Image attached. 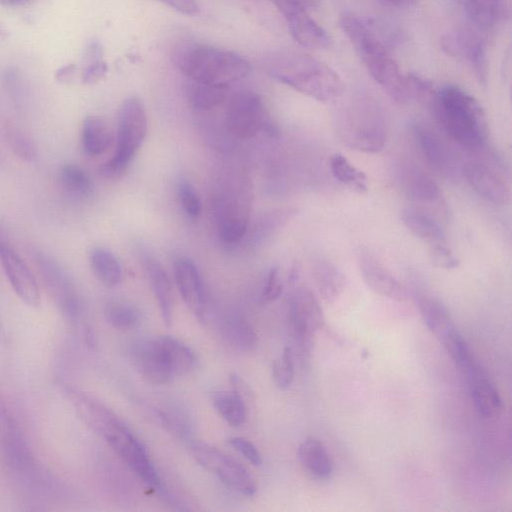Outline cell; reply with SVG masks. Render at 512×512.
<instances>
[{
	"mask_svg": "<svg viewBox=\"0 0 512 512\" xmlns=\"http://www.w3.org/2000/svg\"><path fill=\"white\" fill-rule=\"evenodd\" d=\"M339 26L372 78L397 103L408 102L411 97L407 74H403L384 43L368 23L355 15L345 14Z\"/></svg>",
	"mask_w": 512,
	"mask_h": 512,
	"instance_id": "cell-2",
	"label": "cell"
},
{
	"mask_svg": "<svg viewBox=\"0 0 512 512\" xmlns=\"http://www.w3.org/2000/svg\"><path fill=\"white\" fill-rule=\"evenodd\" d=\"M3 413H4L3 405H2V402L0 400V414L2 415Z\"/></svg>",
	"mask_w": 512,
	"mask_h": 512,
	"instance_id": "cell-51",
	"label": "cell"
},
{
	"mask_svg": "<svg viewBox=\"0 0 512 512\" xmlns=\"http://www.w3.org/2000/svg\"><path fill=\"white\" fill-rule=\"evenodd\" d=\"M336 133L350 149L377 153L386 146L389 128L379 113L362 111L343 117L337 124Z\"/></svg>",
	"mask_w": 512,
	"mask_h": 512,
	"instance_id": "cell-8",
	"label": "cell"
},
{
	"mask_svg": "<svg viewBox=\"0 0 512 512\" xmlns=\"http://www.w3.org/2000/svg\"><path fill=\"white\" fill-rule=\"evenodd\" d=\"M251 184L244 173H229L220 179L213 196L218 234L227 245L240 243L249 228Z\"/></svg>",
	"mask_w": 512,
	"mask_h": 512,
	"instance_id": "cell-5",
	"label": "cell"
},
{
	"mask_svg": "<svg viewBox=\"0 0 512 512\" xmlns=\"http://www.w3.org/2000/svg\"><path fill=\"white\" fill-rule=\"evenodd\" d=\"M67 397L80 419L103 437L120 418L103 402L84 392L66 389Z\"/></svg>",
	"mask_w": 512,
	"mask_h": 512,
	"instance_id": "cell-20",
	"label": "cell"
},
{
	"mask_svg": "<svg viewBox=\"0 0 512 512\" xmlns=\"http://www.w3.org/2000/svg\"><path fill=\"white\" fill-rule=\"evenodd\" d=\"M434 113L446 137L470 150L482 149L488 122L479 101L456 85L443 86L434 97Z\"/></svg>",
	"mask_w": 512,
	"mask_h": 512,
	"instance_id": "cell-3",
	"label": "cell"
},
{
	"mask_svg": "<svg viewBox=\"0 0 512 512\" xmlns=\"http://www.w3.org/2000/svg\"><path fill=\"white\" fill-rule=\"evenodd\" d=\"M148 129L147 113L139 97L126 98L118 111L116 145L113 155L100 168L109 178L122 175L141 148Z\"/></svg>",
	"mask_w": 512,
	"mask_h": 512,
	"instance_id": "cell-6",
	"label": "cell"
},
{
	"mask_svg": "<svg viewBox=\"0 0 512 512\" xmlns=\"http://www.w3.org/2000/svg\"><path fill=\"white\" fill-rule=\"evenodd\" d=\"M225 109V125L234 137L241 140L254 138L260 131L276 136L278 129L261 97L252 91L230 94Z\"/></svg>",
	"mask_w": 512,
	"mask_h": 512,
	"instance_id": "cell-7",
	"label": "cell"
},
{
	"mask_svg": "<svg viewBox=\"0 0 512 512\" xmlns=\"http://www.w3.org/2000/svg\"><path fill=\"white\" fill-rule=\"evenodd\" d=\"M168 7L185 15H196L199 13L200 6L197 0H158Z\"/></svg>",
	"mask_w": 512,
	"mask_h": 512,
	"instance_id": "cell-47",
	"label": "cell"
},
{
	"mask_svg": "<svg viewBox=\"0 0 512 512\" xmlns=\"http://www.w3.org/2000/svg\"><path fill=\"white\" fill-rule=\"evenodd\" d=\"M142 264L160 315L165 324L169 326L172 323L174 311V297L170 278L162 264L154 256L144 255Z\"/></svg>",
	"mask_w": 512,
	"mask_h": 512,
	"instance_id": "cell-23",
	"label": "cell"
},
{
	"mask_svg": "<svg viewBox=\"0 0 512 512\" xmlns=\"http://www.w3.org/2000/svg\"><path fill=\"white\" fill-rule=\"evenodd\" d=\"M61 188L69 195L88 197L93 192V182L89 174L76 164H64L58 174Z\"/></svg>",
	"mask_w": 512,
	"mask_h": 512,
	"instance_id": "cell-37",
	"label": "cell"
},
{
	"mask_svg": "<svg viewBox=\"0 0 512 512\" xmlns=\"http://www.w3.org/2000/svg\"><path fill=\"white\" fill-rule=\"evenodd\" d=\"M400 186L406 197L416 203L435 205L441 202V192L434 179L415 166L400 171Z\"/></svg>",
	"mask_w": 512,
	"mask_h": 512,
	"instance_id": "cell-24",
	"label": "cell"
},
{
	"mask_svg": "<svg viewBox=\"0 0 512 512\" xmlns=\"http://www.w3.org/2000/svg\"><path fill=\"white\" fill-rule=\"evenodd\" d=\"M294 208H281L265 213L252 226L249 233L251 245H258L277 233L293 217ZM246 233V234H247Z\"/></svg>",
	"mask_w": 512,
	"mask_h": 512,
	"instance_id": "cell-33",
	"label": "cell"
},
{
	"mask_svg": "<svg viewBox=\"0 0 512 512\" xmlns=\"http://www.w3.org/2000/svg\"><path fill=\"white\" fill-rule=\"evenodd\" d=\"M5 139L15 155L26 162L37 157L36 146L31 137L18 126L7 123L4 128Z\"/></svg>",
	"mask_w": 512,
	"mask_h": 512,
	"instance_id": "cell-40",
	"label": "cell"
},
{
	"mask_svg": "<svg viewBox=\"0 0 512 512\" xmlns=\"http://www.w3.org/2000/svg\"><path fill=\"white\" fill-rule=\"evenodd\" d=\"M272 376L280 389H287L294 380L293 353L290 347H285L282 355L273 362Z\"/></svg>",
	"mask_w": 512,
	"mask_h": 512,
	"instance_id": "cell-42",
	"label": "cell"
},
{
	"mask_svg": "<svg viewBox=\"0 0 512 512\" xmlns=\"http://www.w3.org/2000/svg\"><path fill=\"white\" fill-rule=\"evenodd\" d=\"M283 280L278 267H272L265 279L260 300L267 304L276 300L283 291Z\"/></svg>",
	"mask_w": 512,
	"mask_h": 512,
	"instance_id": "cell-43",
	"label": "cell"
},
{
	"mask_svg": "<svg viewBox=\"0 0 512 512\" xmlns=\"http://www.w3.org/2000/svg\"><path fill=\"white\" fill-rule=\"evenodd\" d=\"M391 3L398 7H411L415 5L419 0H389Z\"/></svg>",
	"mask_w": 512,
	"mask_h": 512,
	"instance_id": "cell-49",
	"label": "cell"
},
{
	"mask_svg": "<svg viewBox=\"0 0 512 512\" xmlns=\"http://www.w3.org/2000/svg\"><path fill=\"white\" fill-rule=\"evenodd\" d=\"M288 317L295 341L308 352L314 335L324 326V316L318 299L306 286H299L291 293Z\"/></svg>",
	"mask_w": 512,
	"mask_h": 512,
	"instance_id": "cell-12",
	"label": "cell"
},
{
	"mask_svg": "<svg viewBox=\"0 0 512 512\" xmlns=\"http://www.w3.org/2000/svg\"><path fill=\"white\" fill-rule=\"evenodd\" d=\"M214 409L229 425H242L247 416L245 399L235 390L217 391L211 396Z\"/></svg>",
	"mask_w": 512,
	"mask_h": 512,
	"instance_id": "cell-31",
	"label": "cell"
},
{
	"mask_svg": "<svg viewBox=\"0 0 512 512\" xmlns=\"http://www.w3.org/2000/svg\"><path fill=\"white\" fill-rule=\"evenodd\" d=\"M107 323L118 330H132L137 328L143 315L138 307L125 301H110L104 308Z\"/></svg>",
	"mask_w": 512,
	"mask_h": 512,
	"instance_id": "cell-36",
	"label": "cell"
},
{
	"mask_svg": "<svg viewBox=\"0 0 512 512\" xmlns=\"http://www.w3.org/2000/svg\"><path fill=\"white\" fill-rule=\"evenodd\" d=\"M189 450L204 469L213 473L228 488L248 497L256 494L257 486L253 477L231 456L210 444L199 441L190 442Z\"/></svg>",
	"mask_w": 512,
	"mask_h": 512,
	"instance_id": "cell-9",
	"label": "cell"
},
{
	"mask_svg": "<svg viewBox=\"0 0 512 512\" xmlns=\"http://www.w3.org/2000/svg\"><path fill=\"white\" fill-rule=\"evenodd\" d=\"M103 438L146 485L158 492H164L161 478L145 446L122 420L116 423Z\"/></svg>",
	"mask_w": 512,
	"mask_h": 512,
	"instance_id": "cell-10",
	"label": "cell"
},
{
	"mask_svg": "<svg viewBox=\"0 0 512 512\" xmlns=\"http://www.w3.org/2000/svg\"><path fill=\"white\" fill-rule=\"evenodd\" d=\"M302 466L319 479H329L334 471L332 459L324 444L316 437L305 438L298 447Z\"/></svg>",
	"mask_w": 512,
	"mask_h": 512,
	"instance_id": "cell-25",
	"label": "cell"
},
{
	"mask_svg": "<svg viewBox=\"0 0 512 512\" xmlns=\"http://www.w3.org/2000/svg\"><path fill=\"white\" fill-rule=\"evenodd\" d=\"M108 66L103 59L84 64L81 73L82 82L93 84L101 80L107 73Z\"/></svg>",
	"mask_w": 512,
	"mask_h": 512,
	"instance_id": "cell-46",
	"label": "cell"
},
{
	"mask_svg": "<svg viewBox=\"0 0 512 512\" xmlns=\"http://www.w3.org/2000/svg\"><path fill=\"white\" fill-rule=\"evenodd\" d=\"M177 194L185 214L191 219H197L202 211V203L194 186L186 179L177 182Z\"/></svg>",
	"mask_w": 512,
	"mask_h": 512,
	"instance_id": "cell-41",
	"label": "cell"
},
{
	"mask_svg": "<svg viewBox=\"0 0 512 512\" xmlns=\"http://www.w3.org/2000/svg\"><path fill=\"white\" fill-rule=\"evenodd\" d=\"M133 365L148 382L166 384L175 378L172 364L162 337L145 338L131 348Z\"/></svg>",
	"mask_w": 512,
	"mask_h": 512,
	"instance_id": "cell-13",
	"label": "cell"
},
{
	"mask_svg": "<svg viewBox=\"0 0 512 512\" xmlns=\"http://www.w3.org/2000/svg\"><path fill=\"white\" fill-rule=\"evenodd\" d=\"M188 99L197 111H208L224 103L230 87L213 86L188 80Z\"/></svg>",
	"mask_w": 512,
	"mask_h": 512,
	"instance_id": "cell-32",
	"label": "cell"
},
{
	"mask_svg": "<svg viewBox=\"0 0 512 512\" xmlns=\"http://www.w3.org/2000/svg\"><path fill=\"white\" fill-rule=\"evenodd\" d=\"M412 133L423 157L433 170L446 177L456 174V156L436 132L415 124Z\"/></svg>",
	"mask_w": 512,
	"mask_h": 512,
	"instance_id": "cell-18",
	"label": "cell"
},
{
	"mask_svg": "<svg viewBox=\"0 0 512 512\" xmlns=\"http://www.w3.org/2000/svg\"><path fill=\"white\" fill-rule=\"evenodd\" d=\"M223 335L234 348L246 352L257 346L258 338L253 326L240 316H232L225 320Z\"/></svg>",
	"mask_w": 512,
	"mask_h": 512,
	"instance_id": "cell-34",
	"label": "cell"
},
{
	"mask_svg": "<svg viewBox=\"0 0 512 512\" xmlns=\"http://www.w3.org/2000/svg\"><path fill=\"white\" fill-rule=\"evenodd\" d=\"M294 40L302 47L320 50L331 46L328 33L294 0H274Z\"/></svg>",
	"mask_w": 512,
	"mask_h": 512,
	"instance_id": "cell-14",
	"label": "cell"
},
{
	"mask_svg": "<svg viewBox=\"0 0 512 512\" xmlns=\"http://www.w3.org/2000/svg\"><path fill=\"white\" fill-rule=\"evenodd\" d=\"M175 377L188 374L195 365L193 351L184 343L171 336H162Z\"/></svg>",
	"mask_w": 512,
	"mask_h": 512,
	"instance_id": "cell-39",
	"label": "cell"
},
{
	"mask_svg": "<svg viewBox=\"0 0 512 512\" xmlns=\"http://www.w3.org/2000/svg\"><path fill=\"white\" fill-rule=\"evenodd\" d=\"M29 0H0V3L6 6H19L26 3Z\"/></svg>",
	"mask_w": 512,
	"mask_h": 512,
	"instance_id": "cell-50",
	"label": "cell"
},
{
	"mask_svg": "<svg viewBox=\"0 0 512 512\" xmlns=\"http://www.w3.org/2000/svg\"><path fill=\"white\" fill-rule=\"evenodd\" d=\"M501 0H465V12L478 28H492L500 13Z\"/></svg>",
	"mask_w": 512,
	"mask_h": 512,
	"instance_id": "cell-38",
	"label": "cell"
},
{
	"mask_svg": "<svg viewBox=\"0 0 512 512\" xmlns=\"http://www.w3.org/2000/svg\"><path fill=\"white\" fill-rule=\"evenodd\" d=\"M332 175L343 185L363 193L368 190L366 175L355 167L343 154L334 153L329 160Z\"/></svg>",
	"mask_w": 512,
	"mask_h": 512,
	"instance_id": "cell-35",
	"label": "cell"
},
{
	"mask_svg": "<svg viewBox=\"0 0 512 512\" xmlns=\"http://www.w3.org/2000/svg\"><path fill=\"white\" fill-rule=\"evenodd\" d=\"M359 267L366 285L376 294L403 301L406 293L393 274L368 250L359 252Z\"/></svg>",
	"mask_w": 512,
	"mask_h": 512,
	"instance_id": "cell-19",
	"label": "cell"
},
{
	"mask_svg": "<svg viewBox=\"0 0 512 512\" xmlns=\"http://www.w3.org/2000/svg\"><path fill=\"white\" fill-rule=\"evenodd\" d=\"M313 277L319 293L326 301L335 300L343 291L345 277L341 270L326 259L318 260L313 266Z\"/></svg>",
	"mask_w": 512,
	"mask_h": 512,
	"instance_id": "cell-30",
	"label": "cell"
},
{
	"mask_svg": "<svg viewBox=\"0 0 512 512\" xmlns=\"http://www.w3.org/2000/svg\"><path fill=\"white\" fill-rule=\"evenodd\" d=\"M471 398L478 414L485 419H493L503 411L502 399L486 373L476 362L465 371Z\"/></svg>",
	"mask_w": 512,
	"mask_h": 512,
	"instance_id": "cell-21",
	"label": "cell"
},
{
	"mask_svg": "<svg viewBox=\"0 0 512 512\" xmlns=\"http://www.w3.org/2000/svg\"><path fill=\"white\" fill-rule=\"evenodd\" d=\"M229 444L239 452L251 464L258 466L262 463V457L256 446L243 437H231Z\"/></svg>",
	"mask_w": 512,
	"mask_h": 512,
	"instance_id": "cell-45",
	"label": "cell"
},
{
	"mask_svg": "<svg viewBox=\"0 0 512 512\" xmlns=\"http://www.w3.org/2000/svg\"><path fill=\"white\" fill-rule=\"evenodd\" d=\"M36 262L48 290L62 312L70 319H77L83 305L70 276L58 262L45 254L38 253Z\"/></svg>",
	"mask_w": 512,
	"mask_h": 512,
	"instance_id": "cell-16",
	"label": "cell"
},
{
	"mask_svg": "<svg viewBox=\"0 0 512 512\" xmlns=\"http://www.w3.org/2000/svg\"><path fill=\"white\" fill-rule=\"evenodd\" d=\"M172 60L187 80L230 87L251 71L241 55L220 47L198 42H184L173 51Z\"/></svg>",
	"mask_w": 512,
	"mask_h": 512,
	"instance_id": "cell-4",
	"label": "cell"
},
{
	"mask_svg": "<svg viewBox=\"0 0 512 512\" xmlns=\"http://www.w3.org/2000/svg\"><path fill=\"white\" fill-rule=\"evenodd\" d=\"M417 304L427 328L440 342L457 330L448 310L439 300L420 295Z\"/></svg>",
	"mask_w": 512,
	"mask_h": 512,
	"instance_id": "cell-27",
	"label": "cell"
},
{
	"mask_svg": "<svg viewBox=\"0 0 512 512\" xmlns=\"http://www.w3.org/2000/svg\"><path fill=\"white\" fill-rule=\"evenodd\" d=\"M461 173L481 198L493 204H505L509 200L508 181L500 165L492 157L471 156L462 164Z\"/></svg>",
	"mask_w": 512,
	"mask_h": 512,
	"instance_id": "cell-11",
	"label": "cell"
},
{
	"mask_svg": "<svg viewBox=\"0 0 512 512\" xmlns=\"http://www.w3.org/2000/svg\"><path fill=\"white\" fill-rule=\"evenodd\" d=\"M443 47L451 56L468 62L476 78L482 84L487 81V60L484 43L469 33L448 35L443 40Z\"/></svg>",
	"mask_w": 512,
	"mask_h": 512,
	"instance_id": "cell-22",
	"label": "cell"
},
{
	"mask_svg": "<svg viewBox=\"0 0 512 512\" xmlns=\"http://www.w3.org/2000/svg\"><path fill=\"white\" fill-rule=\"evenodd\" d=\"M402 222L416 237L431 244L445 242L444 229L437 218L420 207H407L403 210Z\"/></svg>",
	"mask_w": 512,
	"mask_h": 512,
	"instance_id": "cell-26",
	"label": "cell"
},
{
	"mask_svg": "<svg viewBox=\"0 0 512 512\" xmlns=\"http://www.w3.org/2000/svg\"><path fill=\"white\" fill-rule=\"evenodd\" d=\"M0 264L17 297L31 308L39 307L41 293L34 274L17 251L1 236Z\"/></svg>",
	"mask_w": 512,
	"mask_h": 512,
	"instance_id": "cell-15",
	"label": "cell"
},
{
	"mask_svg": "<svg viewBox=\"0 0 512 512\" xmlns=\"http://www.w3.org/2000/svg\"><path fill=\"white\" fill-rule=\"evenodd\" d=\"M432 263L442 269H455L459 266V260L444 242L434 243L430 249Z\"/></svg>",
	"mask_w": 512,
	"mask_h": 512,
	"instance_id": "cell-44",
	"label": "cell"
},
{
	"mask_svg": "<svg viewBox=\"0 0 512 512\" xmlns=\"http://www.w3.org/2000/svg\"><path fill=\"white\" fill-rule=\"evenodd\" d=\"M91 270L96 279L107 288L118 286L123 278V268L114 253L103 247H95L89 255Z\"/></svg>",
	"mask_w": 512,
	"mask_h": 512,
	"instance_id": "cell-28",
	"label": "cell"
},
{
	"mask_svg": "<svg viewBox=\"0 0 512 512\" xmlns=\"http://www.w3.org/2000/svg\"><path fill=\"white\" fill-rule=\"evenodd\" d=\"M76 66L74 64H67L59 68L55 73V79L61 83L71 81L76 74Z\"/></svg>",
	"mask_w": 512,
	"mask_h": 512,
	"instance_id": "cell-48",
	"label": "cell"
},
{
	"mask_svg": "<svg viewBox=\"0 0 512 512\" xmlns=\"http://www.w3.org/2000/svg\"><path fill=\"white\" fill-rule=\"evenodd\" d=\"M80 139L85 154L95 157L110 147L112 135L102 118L90 115L82 122Z\"/></svg>",
	"mask_w": 512,
	"mask_h": 512,
	"instance_id": "cell-29",
	"label": "cell"
},
{
	"mask_svg": "<svg viewBox=\"0 0 512 512\" xmlns=\"http://www.w3.org/2000/svg\"><path fill=\"white\" fill-rule=\"evenodd\" d=\"M262 63L273 79L320 102L333 101L344 90L341 78L329 65L300 51H269Z\"/></svg>",
	"mask_w": 512,
	"mask_h": 512,
	"instance_id": "cell-1",
	"label": "cell"
},
{
	"mask_svg": "<svg viewBox=\"0 0 512 512\" xmlns=\"http://www.w3.org/2000/svg\"><path fill=\"white\" fill-rule=\"evenodd\" d=\"M177 289L188 309L200 320L206 314L203 281L195 263L187 257H178L173 263Z\"/></svg>",
	"mask_w": 512,
	"mask_h": 512,
	"instance_id": "cell-17",
	"label": "cell"
}]
</instances>
